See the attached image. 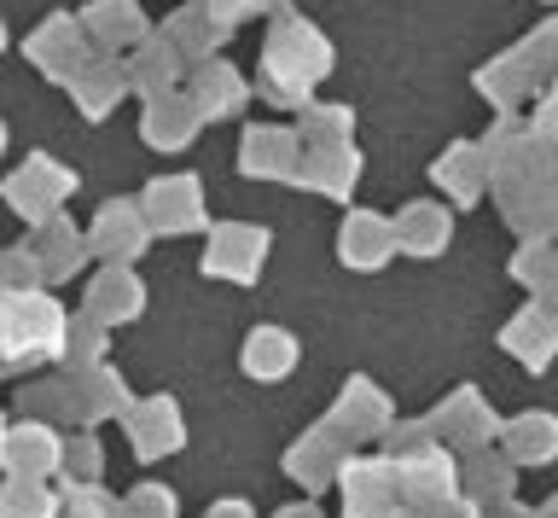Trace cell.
Wrapping results in <instances>:
<instances>
[{
    "instance_id": "obj_13",
    "label": "cell",
    "mask_w": 558,
    "mask_h": 518,
    "mask_svg": "<svg viewBox=\"0 0 558 518\" xmlns=\"http://www.w3.org/2000/svg\"><path fill=\"white\" fill-rule=\"evenodd\" d=\"M82 29H87V41H94V53H111V59L117 53L129 59L134 47L151 36L140 0H94V7L82 12Z\"/></svg>"
},
{
    "instance_id": "obj_53",
    "label": "cell",
    "mask_w": 558,
    "mask_h": 518,
    "mask_svg": "<svg viewBox=\"0 0 558 518\" xmlns=\"http://www.w3.org/2000/svg\"><path fill=\"white\" fill-rule=\"evenodd\" d=\"M547 518H558V507H547Z\"/></svg>"
},
{
    "instance_id": "obj_19",
    "label": "cell",
    "mask_w": 558,
    "mask_h": 518,
    "mask_svg": "<svg viewBox=\"0 0 558 518\" xmlns=\"http://www.w3.org/2000/svg\"><path fill=\"white\" fill-rule=\"evenodd\" d=\"M59 460H64V443H59V431H52V425L29 420V425L7 431V455H0V466H7L17 483H41Z\"/></svg>"
},
{
    "instance_id": "obj_42",
    "label": "cell",
    "mask_w": 558,
    "mask_h": 518,
    "mask_svg": "<svg viewBox=\"0 0 558 518\" xmlns=\"http://www.w3.org/2000/svg\"><path fill=\"white\" fill-rule=\"evenodd\" d=\"M500 490H506V466L500 460H477V466H471V495L495 501Z\"/></svg>"
},
{
    "instance_id": "obj_3",
    "label": "cell",
    "mask_w": 558,
    "mask_h": 518,
    "mask_svg": "<svg viewBox=\"0 0 558 518\" xmlns=\"http://www.w3.org/2000/svg\"><path fill=\"white\" fill-rule=\"evenodd\" d=\"M0 198H7V210L12 216H24L29 228H41V221L52 216H64V204L76 198V169H64L59 158H29V164H17L7 186H0Z\"/></svg>"
},
{
    "instance_id": "obj_48",
    "label": "cell",
    "mask_w": 558,
    "mask_h": 518,
    "mask_svg": "<svg viewBox=\"0 0 558 518\" xmlns=\"http://www.w3.org/2000/svg\"><path fill=\"white\" fill-rule=\"evenodd\" d=\"M384 518H418V513H396V507H390V513H384Z\"/></svg>"
},
{
    "instance_id": "obj_8",
    "label": "cell",
    "mask_w": 558,
    "mask_h": 518,
    "mask_svg": "<svg viewBox=\"0 0 558 518\" xmlns=\"http://www.w3.org/2000/svg\"><path fill=\"white\" fill-rule=\"evenodd\" d=\"M303 141H296V129H279V123H251L239 141V169L251 181H296V169H303Z\"/></svg>"
},
{
    "instance_id": "obj_20",
    "label": "cell",
    "mask_w": 558,
    "mask_h": 518,
    "mask_svg": "<svg viewBox=\"0 0 558 518\" xmlns=\"http://www.w3.org/2000/svg\"><path fill=\"white\" fill-rule=\"evenodd\" d=\"M186 94L198 99L204 123H221V117H239V111H244V99H251V82H244L227 59H209V64H198V71L186 76Z\"/></svg>"
},
{
    "instance_id": "obj_4",
    "label": "cell",
    "mask_w": 558,
    "mask_h": 518,
    "mask_svg": "<svg viewBox=\"0 0 558 518\" xmlns=\"http://www.w3.org/2000/svg\"><path fill=\"white\" fill-rule=\"evenodd\" d=\"M268 228L256 221H216L204 233V274L209 280H233V286H256L268 268Z\"/></svg>"
},
{
    "instance_id": "obj_27",
    "label": "cell",
    "mask_w": 558,
    "mask_h": 518,
    "mask_svg": "<svg viewBox=\"0 0 558 518\" xmlns=\"http://www.w3.org/2000/svg\"><path fill=\"white\" fill-rule=\"evenodd\" d=\"M338 425L349 437H384L390 431V396H384L373 378H349L338 396Z\"/></svg>"
},
{
    "instance_id": "obj_5",
    "label": "cell",
    "mask_w": 558,
    "mask_h": 518,
    "mask_svg": "<svg viewBox=\"0 0 558 518\" xmlns=\"http://www.w3.org/2000/svg\"><path fill=\"white\" fill-rule=\"evenodd\" d=\"M87 251L105 268H134L151 251V221L140 210V198H105L87 221Z\"/></svg>"
},
{
    "instance_id": "obj_46",
    "label": "cell",
    "mask_w": 558,
    "mask_h": 518,
    "mask_svg": "<svg viewBox=\"0 0 558 518\" xmlns=\"http://www.w3.org/2000/svg\"><path fill=\"white\" fill-rule=\"evenodd\" d=\"M436 513H442V518H477L471 507H453V501H448V507H436Z\"/></svg>"
},
{
    "instance_id": "obj_45",
    "label": "cell",
    "mask_w": 558,
    "mask_h": 518,
    "mask_svg": "<svg viewBox=\"0 0 558 518\" xmlns=\"http://www.w3.org/2000/svg\"><path fill=\"white\" fill-rule=\"evenodd\" d=\"M535 303H541V309H547V315H553V321H558V286H553V291H547V298H535Z\"/></svg>"
},
{
    "instance_id": "obj_36",
    "label": "cell",
    "mask_w": 558,
    "mask_h": 518,
    "mask_svg": "<svg viewBox=\"0 0 558 518\" xmlns=\"http://www.w3.org/2000/svg\"><path fill=\"white\" fill-rule=\"evenodd\" d=\"M506 448H512V460H547V455H558V420H553V413H523V420L512 425V437H506Z\"/></svg>"
},
{
    "instance_id": "obj_49",
    "label": "cell",
    "mask_w": 558,
    "mask_h": 518,
    "mask_svg": "<svg viewBox=\"0 0 558 518\" xmlns=\"http://www.w3.org/2000/svg\"><path fill=\"white\" fill-rule=\"evenodd\" d=\"M0 53H7V24H0Z\"/></svg>"
},
{
    "instance_id": "obj_50",
    "label": "cell",
    "mask_w": 558,
    "mask_h": 518,
    "mask_svg": "<svg viewBox=\"0 0 558 518\" xmlns=\"http://www.w3.org/2000/svg\"><path fill=\"white\" fill-rule=\"evenodd\" d=\"M0 152H7V123H0Z\"/></svg>"
},
{
    "instance_id": "obj_22",
    "label": "cell",
    "mask_w": 558,
    "mask_h": 518,
    "mask_svg": "<svg viewBox=\"0 0 558 518\" xmlns=\"http://www.w3.org/2000/svg\"><path fill=\"white\" fill-rule=\"evenodd\" d=\"M453 239V216L448 204H430V198H413L396 210V245L401 256H442Z\"/></svg>"
},
{
    "instance_id": "obj_17",
    "label": "cell",
    "mask_w": 558,
    "mask_h": 518,
    "mask_svg": "<svg viewBox=\"0 0 558 518\" xmlns=\"http://www.w3.org/2000/svg\"><path fill=\"white\" fill-rule=\"evenodd\" d=\"M122 71H129V94H140V99L151 106V99L181 94V71H186V59L174 53V47H169L163 36H146L129 59H122Z\"/></svg>"
},
{
    "instance_id": "obj_16",
    "label": "cell",
    "mask_w": 558,
    "mask_h": 518,
    "mask_svg": "<svg viewBox=\"0 0 558 518\" xmlns=\"http://www.w3.org/2000/svg\"><path fill=\"white\" fill-rule=\"evenodd\" d=\"M204 129V111L192 94H169V99H151L146 111H140V141H146L151 152H186L192 141H198Z\"/></svg>"
},
{
    "instance_id": "obj_31",
    "label": "cell",
    "mask_w": 558,
    "mask_h": 518,
    "mask_svg": "<svg viewBox=\"0 0 558 518\" xmlns=\"http://www.w3.org/2000/svg\"><path fill=\"white\" fill-rule=\"evenodd\" d=\"M296 368V338L286 326H256L251 338H244V373L262 378V385H274V378H286Z\"/></svg>"
},
{
    "instance_id": "obj_32",
    "label": "cell",
    "mask_w": 558,
    "mask_h": 518,
    "mask_svg": "<svg viewBox=\"0 0 558 518\" xmlns=\"http://www.w3.org/2000/svg\"><path fill=\"white\" fill-rule=\"evenodd\" d=\"M296 141H303L308 152H320V146H355V111L349 106H314L296 117Z\"/></svg>"
},
{
    "instance_id": "obj_28",
    "label": "cell",
    "mask_w": 558,
    "mask_h": 518,
    "mask_svg": "<svg viewBox=\"0 0 558 518\" xmlns=\"http://www.w3.org/2000/svg\"><path fill=\"white\" fill-rule=\"evenodd\" d=\"M436 437H453V443H483V437H495V413H488V402L477 390H453L442 408H436V420H430Z\"/></svg>"
},
{
    "instance_id": "obj_10",
    "label": "cell",
    "mask_w": 558,
    "mask_h": 518,
    "mask_svg": "<svg viewBox=\"0 0 558 518\" xmlns=\"http://www.w3.org/2000/svg\"><path fill=\"white\" fill-rule=\"evenodd\" d=\"M29 256H35V268H41V286H64V280H76L82 263L94 251H87V228H76L70 216H52L41 221V228H29Z\"/></svg>"
},
{
    "instance_id": "obj_39",
    "label": "cell",
    "mask_w": 558,
    "mask_h": 518,
    "mask_svg": "<svg viewBox=\"0 0 558 518\" xmlns=\"http://www.w3.org/2000/svg\"><path fill=\"white\" fill-rule=\"evenodd\" d=\"M204 7L216 12V24L233 36L244 19H262V12H274V19H279V12H286V0H204Z\"/></svg>"
},
{
    "instance_id": "obj_43",
    "label": "cell",
    "mask_w": 558,
    "mask_h": 518,
    "mask_svg": "<svg viewBox=\"0 0 558 518\" xmlns=\"http://www.w3.org/2000/svg\"><path fill=\"white\" fill-rule=\"evenodd\" d=\"M59 518H117V507H111L105 495H94V490H76V495H70V507H64Z\"/></svg>"
},
{
    "instance_id": "obj_18",
    "label": "cell",
    "mask_w": 558,
    "mask_h": 518,
    "mask_svg": "<svg viewBox=\"0 0 558 518\" xmlns=\"http://www.w3.org/2000/svg\"><path fill=\"white\" fill-rule=\"evenodd\" d=\"M140 309H146V286L134 268H99L82 298V315H94L99 326H129L140 321Z\"/></svg>"
},
{
    "instance_id": "obj_37",
    "label": "cell",
    "mask_w": 558,
    "mask_h": 518,
    "mask_svg": "<svg viewBox=\"0 0 558 518\" xmlns=\"http://www.w3.org/2000/svg\"><path fill=\"white\" fill-rule=\"evenodd\" d=\"M29 291H47V286H41V268H35V256H29V245H0V303L29 298Z\"/></svg>"
},
{
    "instance_id": "obj_24",
    "label": "cell",
    "mask_w": 558,
    "mask_h": 518,
    "mask_svg": "<svg viewBox=\"0 0 558 518\" xmlns=\"http://www.w3.org/2000/svg\"><path fill=\"white\" fill-rule=\"evenodd\" d=\"M477 94L500 117H512V111H523V99H535L541 88H535V76L523 71V59H518V47H512V53H495L488 64H477Z\"/></svg>"
},
{
    "instance_id": "obj_25",
    "label": "cell",
    "mask_w": 558,
    "mask_h": 518,
    "mask_svg": "<svg viewBox=\"0 0 558 518\" xmlns=\"http://www.w3.org/2000/svg\"><path fill=\"white\" fill-rule=\"evenodd\" d=\"M129 385L111 373V368H94V373H76L70 378V413H76L82 425H99L111 420V413H129Z\"/></svg>"
},
{
    "instance_id": "obj_21",
    "label": "cell",
    "mask_w": 558,
    "mask_h": 518,
    "mask_svg": "<svg viewBox=\"0 0 558 518\" xmlns=\"http://www.w3.org/2000/svg\"><path fill=\"white\" fill-rule=\"evenodd\" d=\"M500 350H506V356H518L530 373L553 368V356H558V321H553L541 303L518 309V315L506 321V333H500Z\"/></svg>"
},
{
    "instance_id": "obj_15",
    "label": "cell",
    "mask_w": 558,
    "mask_h": 518,
    "mask_svg": "<svg viewBox=\"0 0 558 518\" xmlns=\"http://www.w3.org/2000/svg\"><path fill=\"white\" fill-rule=\"evenodd\" d=\"M174 53H181L192 71L198 64H209V59H221V41H227V29L216 24V12L204 7V0H186V7H174L169 19H163V29H157Z\"/></svg>"
},
{
    "instance_id": "obj_23",
    "label": "cell",
    "mask_w": 558,
    "mask_h": 518,
    "mask_svg": "<svg viewBox=\"0 0 558 518\" xmlns=\"http://www.w3.org/2000/svg\"><path fill=\"white\" fill-rule=\"evenodd\" d=\"M361 181V152L355 146H320V152H303V169H296V186L320 193L331 204H343Z\"/></svg>"
},
{
    "instance_id": "obj_47",
    "label": "cell",
    "mask_w": 558,
    "mask_h": 518,
    "mask_svg": "<svg viewBox=\"0 0 558 518\" xmlns=\"http://www.w3.org/2000/svg\"><path fill=\"white\" fill-rule=\"evenodd\" d=\"M209 518H251V513H244V507H216Z\"/></svg>"
},
{
    "instance_id": "obj_35",
    "label": "cell",
    "mask_w": 558,
    "mask_h": 518,
    "mask_svg": "<svg viewBox=\"0 0 558 518\" xmlns=\"http://www.w3.org/2000/svg\"><path fill=\"white\" fill-rule=\"evenodd\" d=\"M518 59H523V71L535 76V88L547 94L558 82V19H541L530 36L518 41Z\"/></svg>"
},
{
    "instance_id": "obj_33",
    "label": "cell",
    "mask_w": 558,
    "mask_h": 518,
    "mask_svg": "<svg viewBox=\"0 0 558 518\" xmlns=\"http://www.w3.org/2000/svg\"><path fill=\"white\" fill-rule=\"evenodd\" d=\"M512 280L523 291H535V298H547L558 286V239H523L512 251Z\"/></svg>"
},
{
    "instance_id": "obj_11",
    "label": "cell",
    "mask_w": 558,
    "mask_h": 518,
    "mask_svg": "<svg viewBox=\"0 0 558 518\" xmlns=\"http://www.w3.org/2000/svg\"><path fill=\"white\" fill-rule=\"evenodd\" d=\"M430 181H436V193H442L448 204H477L483 193H495V169H488V152L483 141H453L442 146V158L430 164Z\"/></svg>"
},
{
    "instance_id": "obj_14",
    "label": "cell",
    "mask_w": 558,
    "mask_h": 518,
    "mask_svg": "<svg viewBox=\"0 0 558 518\" xmlns=\"http://www.w3.org/2000/svg\"><path fill=\"white\" fill-rule=\"evenodd\" d=\"M64 88H70V99H76V111L87 117V123H105V117L129 99V71H122V59L94 53L76 76L64 82Z\"/></svg>"
},
{
    "instance_id": "obj_9",
    "label": "cell",
    "mask_w": 558,
    "mask_h": 518,
    "mask_svg": "<svg viewBox=\"0 0 558 518\" xmlns=\"http://www.w3.org/2000/svg\"><path fill=\"white\" fill-rule=\"evenodd\" d=\"M338 256H343V268H355V274L390 268L396 256H401V245H396V216L349 210V216H343V228H338Z\"/></svg>"
},
{
    "instance_id": "obj_51",
    "label": "cell",
    "mask_w": 558,
    "mask_h": 518,
    "mask_svg": "<svg viewBox=\"0 0 558 518\" xmlns=\"http://www.w3.org/2000/svg\"><path fill=\"white\" fill-rule=\"evenodd\" d=\"M0 455H7V431H0Z\"/></svg>"
},
{
    "instance_id": "obj_34",
    "label": "cell",
    "mask_w": 558,
    "mask_h": 518,
    "mask_svg": "<svg viewBox=\"0 0 558 518\" xmlns=\"http://www.w3.org/2000/svg\"><path fill=\"white\" fill-rule=\"evenodd\" d=\"M59 361H64V373H70V378L105 368V326H99L94 315H70V333H64Z\"/></svg>"
},
{
    "instance_id": "obj_54",
    "label": "cell",
    "mask_w": 558,
    "mask_h": 518,
    "mask_svg": "<svg viewBox=\"0 0 558 518\" xmlns=\"http://www.w3.org/2000/svg\"><path fill=\"white\" fill-rule=\"evenodd\" d=\"M541 7H558V0H541Z\"/></svg>"
},
{
    "instance_id": "obj_44",
    "label": "cell",
    "mask_w": 558,
    "mask_h": 518,
    "mask_svg": "<svg viewBox=\"0 0 558 518\" xmlns=\"http://www.w3.org/2000/svg\"><path fill=\"white\" fill-rule=\"evenodd\" d=\"M122 518H174V501L163 495V490H140L134 501H129V513Z\"/></svg>"
},
{
    "instance_id": "obj_7",
    "label": "cell",
    "mask_w": 558,
    "mask_h": 518,
    "mask_svg": "<svg viewBox=\"0 0 558 518\" xmlns=\"http://www.w3.org/2000/svg\"><path fill=\"white\" fill-rule=\"evenodd\" d=\"M24 59L47 82H70L87 59H94V41H87V29H82V12H52L47 24H35L24 36Z\"/></svg>"
},
{
    "instance_id": "obj_2",
    "label": "cell",
    "mask_w": 558,
    "mask_h": 518,
    "mask_svg": "<svg viewBox=\"0 0 558 518\" xmlns=\"http://www.w3.org/2000/svg\"><path fill=\"white\" fill-rule=\"evenodd\" d=\"M70 333V315L59 298L29 291V298L0 303V368H35V361L59 356Z\"/></svg>"
},
{
    "instance_id": "obj_41",
    "label": "cell",
    "mask_w": 558,
    "mask_h": 518,
    "mask_svg": "<svg viewBox=\"0 0 558 518\" xmlns=\"http://www.w3.org/2000/svg\"><path fill=\"white\" fill-rule=\"evenodd\" d=\"M64 472L82 478L76 490H87V483L99 478V443H94V437H70V443H64Z\"/></svg>"
},
{
    "instance_id": "obj_38",
    "label": "cell",
    "mask_w": 558,
    "mask_h": 518,
    "mask_svg": "<svg viewBox=\"0 0 558 518\" xmlns=\"http://www.w3.org/2000/svg\"><path fill=\"white\" fill-rule=\"evenodd\" d=\"M0 518H59V507H52V495L41 490V483H7L0 490Z\"/></svg>"
},
{
    "instance_id": "obj_52",
    "label": "cell",
    "mask_w": 558,
    "mask_h": 518,
    "mask_svg": "<svg viewBox=\"0 0 558 518\" xmlns=\"http://www.w3.org/2000/svg\"><path fill=\"white\" fill-rule=\"evenodd\" d=\"M286 518H314V513H286Z\"/></svg>"
},
{
    "instance_id": "obj_1",
    "label": "cell",
    "mask_w": 558,
    "mask_h": 518,
    "mask_svg": "<svg viewBox=\"0 0 558 518\" xmlns=\"http://www.w3.org/2000/svg\"><path fill=\"white\" fill-rule=\"evenodd\" d=\"M331 41L314 29L308 19H296V12H279L268 24V36H262V99L279 111H296L303 117L314 106V88L326 82L331 71Z\"/></svg>"
},
{
    "instance_id": "obj_12",
    "label": "cell",
    "mask_w": 558,
    "mask_h": 518,
    "mask_svg": "<svg viewBox=\"0 0 558 518\" xmlns=\"http://www.w3.org/2000/svg\"><path fill=\"white\" fill-rule=\"evenodd\" d=\"M396 478H401V495L413 501V513H430V507H448L453 501V466L436 443H418L408 455H396Z\"/></svg>"
},
{
    "instance_id": "obj_26",
    "label": "cell",
    "mask_w": 558,
    "mask_h": 518,
    "mask_svg": "<svg viewBox=\"0 0 558 518\" xmlns=\"http://www.w3.org/2000/svg\"><path fill=\"white\" fill-rule=\"evenodd\" d=\"M122 420H129V437H134V448H140L146 460L169 455V448L181 443V408H174L169 396H146V402L129 408Z\"/></svg>"
},
{
    "instance_id": "obj_6",
    "label": "cell",
    "mask_w": 558,
    "mask_h": 518,
    "mask_svg": "<svg viewBox=\"0 0 558 518\" xmlns=\"http://www.w3.org/2000/svg\"><path fill=\"white\" fill-rule=\"evenodd\" d=\"M140 210H146L151 233H169V239L209 233V204H204V181L198 176H157V181H146Z\"/></svg>"
},
{
    "instance_id": "obj_29",
    "label": "cell",
    "mask_w": 558,
    "mask_h": 518,
    "mask_svg": "<svg viewBox=\"0 0 558 518\" xmlns=\"http://www.w3.org/2000/svg\"><path fill=\"white\" fill-rule=\"evenodd\" d=\"M343 501H349V518H384L390 513V501L401 490L396 466H349L343 472Z\"/></svg>"
},
{
    "instance_id": "obj_30",
    "label": "cell",
    "mask_w": 558,
    "mask_h": 518,
    "mask_svg": "<svg viewBox=\"0 0 558 518\" xmlns=\"http://www.w3.org/2000/svg\"><path fill=\"white\" fill-rule=\"evenodd\" d=\"M343 448H349V431L343 425L308 431V437L291 448V472L303 478V483H326L331 472H343Z\"/></svg>"
},
{
    "instance_id": "obj_40",
    "label": "cell",
    "mask_w": 558,
    "mask_h": 518,
    "mask_svg": "<svg viewBox=\"0 0 558 518\" xmlns=\"http://www.w3.org/2000/svg\"><path fill=\"white\" fill-rule=\"evenodd\" d=\"M24 413H29V420H41V413H70V378L29 385V390H24Z\"/></svg>"
}]
</instances>
